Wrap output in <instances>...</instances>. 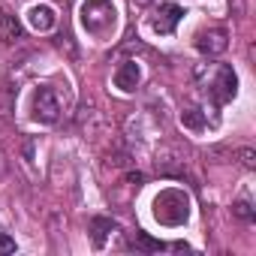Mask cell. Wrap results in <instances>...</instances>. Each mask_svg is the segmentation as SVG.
I'll use <instances>...</instances> for the list:
<instances>
[{
    "label": "cell",
    "instance_id": "52a82bcc",
    "mask_svg": "<svg viewBox=\"0 0 256 256\" xmlns=\"http://www.w3.org/2000/svg\"><path fill=\"white\" fill-rule=\"evenodd\" d=\"M28 24L36 30V34H48L54 24H58V12L48 6V4H36L28 10Z\"/></svg>",
    "mask_w": 256,
    "mask_h": 256
},
{
    "label": "cell",
    "instance_id": "ba28073f",
    "mask_svg": "<svg viewBox=\"0 0 256 256\" xmlns=\"http://www.w3.org/2000/svg\"><path fill=\"white\" fill-rule=\"evenodd\" d=\"M196 48L202 52V54H220V52H226V30H220V28H211V30H202V34H196Z\"/></svg>",
    "mask_w": 256,
    "mask_h": 256
},
{
    "label": "cell",
    "instance_id": "2e32d148",
    "mask_svg": "<svg viewBox=\"0 0 256 256\" xmlns=\"http://www.w3.org/2000/svg\"><path fill=\"white\" fill-rule=\"evenodd\" d=\"M130 181H133V184H136V187H139V184H142V181H145V175H139V172H136V175H130Z\"/></svg>",
    "mask_w": 256,
    "mask_h": 256
},
{
    "label": "cell",
    "instance_id": "5bb4252c",
    "mask_svg": "<svg viewBox=\"0 0 256 256\" xmlns=\"http://www.w3.org/2000/svg\"><path fill=\"white\" fill-rule=\"evenodd\" d=\"M235 214L241 217V220H253V211H250V202H235Z\"/></svg>",
    "mask_w": 256,
    "mask_h": 256
},
{
    "label": "cell",
    "instance_id": "277c9868",
    "mask_svg": "<svg viewBox=\"0 0 256 256\" xmlns=\"http://www.w3.org/2000/svg\"><path fill=\"white\" fill-rule=\"evenodd\" d=\"M181 18H184V10L178 4H163L154 12V18H151V30L160 34V36H169V34H175V28H178Z\"/></svg>",
    "mask_w": 256,
    "mask_h": 256
},
{
    "label": "cell",
    "instance_id": "9c48e42d",
    "mask_svg": "<svg viewBox=\"0 0 256 256\" xmlns=\"http://www.w3.org/2000/svg\"><path fill=\"white\" fill-rule=\"evenodd\" d=\"M114 229H118V223H114L112 217H94V220H90L94 244H96V247H102V244H106V238H108V232H114Z\"/></svg>",
    "mask_w": 256,
    "mask_h": 256
},
{
    "label": "cell",
    "instance_id": "7a4b0ae2",
    "mask_svg": "<svg viewBox=\"0 0 256 256\" xmlns=\"http://www.w3.org/2000/svg\"><path fill=\"white\" fill-rule=\"evenodd\" d=\"M154 220L163 226H184L190 217V199L184 190H163L154 196Z\"/></svg>",
    "mask_w": 256,
    "mask_h": 256
},
{
    "label": "cell",
    "instance_id": "6da1fadb",
    "mask_svg": "<svg viewBox=\"0 0 256 256\" xmlns=\"http://www.w3.org/2000/svg\"><path fill=\"white\" fill-rule=\"evenodd\" d=\"M82 28L96 40H108L118 28V12L112 6V0H84L82 4Z\"/></svg>",
    "mask_w": 256,
    "mask_h": 256
},
{
    "label": "cell",
    "instance_id": "9a60e30c",
    "mask_svg": "<svg viewBox=\"0 0 256 256\" xmlns=\"http://www.w3.org/2000/svg\"><path fill=\"white\" fill-rule=\"evenodd\" d=\"M241 157H244V166H253V154L250 151H241Z\"/></svg>",
    "mask_w": 256,
    "mask_h": 256
},
{
    "label": "cell",
    "instance_id": "7c38bea8",
    "mask_svg": "<svg viewBox=\"0 0 256 256\" xmlns=\"http://www.w3.org/2000/svg\"><path fill=\"white\" fill-rule=\"evenodd\" d=\"M133 247H139V250H145V253L166 250V244H163V241H157V238H151L148 232H136V235H133Z\"/></svg>",
    "mask_w": 256,
    "mask_h": 256
},
{
    "label": "cell",
    "instance_id": "8992f818",
    "mask_svg": "<svg viewBox=\"0 0 256 256\" xmlns=\"http://www.w3.org/2000/svg\"><path fill=\"white\" fill-rule=\"evenodd\" d=\"M139 82H142V70H139L136 60H124V64L114 70V88L124 90V94H133V90L139 88Z\"/></svg>",
    "mask_w": 256,
    "mask_h": 256
},
{
    "label": "cell",
    "instance_id": "5b68a950",
    "mask_svg": "<svg viewBox=\"0 0 256 256\" xmlns=\"http://www.w3.org/2000/svg\"><path fill=\"white\" fill-rule=\"evenodd\" d=\"M211 94H214L217 102L235 100V94H238V76H235L232 66H217V76L211 82Z\"/></svg>",
    "mask_w": 256,
    "mask_h": 256
},
{
    "label": "cell",
    "instance_id": "3957f363",
    "mask_svg": "<svg viewBox=\"0 0 256 256\" xmlns=\"http://www.w3.org/2000/svg\"><path fill=\"white\" fill-rule=\"evenodd\" d=\"M30 118L36 124H54L60 118V102L58 94L52 88H36L34 90V102H30Z\"/></svg>",
    "mask_w": 256,
    "mask_h": 256
},
{
    "label": "cell",
    "instance_id": "4fadbf2b",
    "mask_svg": "<svg viewBox=\"0 0 256 256\" xmlns=\"http://www.w3.org/2000/svg\"><path fill=\"white\" fill-rule=\"evenodd\" d=\"M0 253H16V238H10L6 232H0Z\"/></svg>",
    "mask_w": 256,
    "mask_h": 256
},
{
    "label": "cell",
    "instance_id": "8fae6325",
    "mask_svg": "<svg viewBox=\"0 0 256 256\" xmlns=\"http://www.w3.org/2000/svg\"><path fill=\"white\" fill-rule=\"evenodd\" d=\"M181 124L187 126V130L199 133V130H205V114H202L199 108H184V112H181Z\"/></svg>",
    "mask_w": 256,
    "mask_h": 256
},
{
    "label": "cell",
    "instance_id": "30bf717a",
    "mask_svg": "<svg viewBox=\"0 0 256 256\" xmlns=\"http://www.w3.org/2000/svg\"><path fill=\"white\" fill-rule=\"evenodd\" d=\"M18 36H22V24L0 10V42H16Z\"/></svg>",
    "mask_w": 256,
    "mask_h": 256
}]
</instances>
